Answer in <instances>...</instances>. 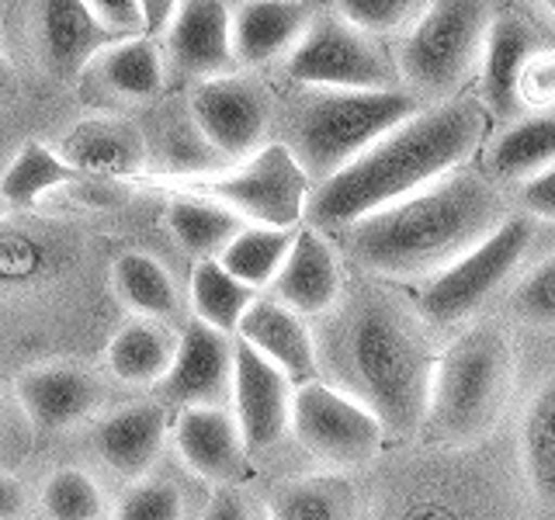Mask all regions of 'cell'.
Wrapping results in <instances>:
<instances>
[{
  "label": "cell",
  "instance_id": "19",
  "mask_svg": "<svg viewBox=\"0 0 555 520\" xmlns=\"http://www.w3.org/2000/svg\"><path fill=\"white\" fill-rule=\"evenodd\" d=\"M101 381L80 364H42L17 378V403L35 430L56 433L80 424L101 403Z\"/></svg>",
  "mask_w": 555,
  "mask_h": 520
},
{
  "label": "cell",
  "instance_id": "24",
  "mask_svg": "<svg viewBox=\"0 0 555 520\" xmlns=\"http://www.w3.org/2000/svg\"><path fill=\"white\" fill-rule=\"evenodd\" d=\"M167 433V413L160 406H129L112 413L98 427V451L118 476L135 479L153 465Z\"/></svg>",
  "mask_w": 555,
  "mask_h": 520
},
{
  "label": "cell",
  "instance_id": "40",
  "mask_svg": "<svg viewBox=\"0 0 555 520\" xmlns=\"http://www.w3.org/2000/svg\"><path fill=\"white\" fill-rule=\"evenodd\" d=\"M94 22L112 35V39H135L139 28H146V14L139 0H91Z\"/></svg>",
  "mask_w": 555,
  "mask_h": 520
},
{
  "label": "cell",
  "instance_id": "39",
  "mask_svg": "<svg viewBox=\"0 0 555 520\" xmlns=\"http://www.w3.org/2000/svg\"><path fill=\"white\" fill-rule=\"evenodd\" d=\"M184 496L170 482H139L121 496L115 520H181Z\"/></svg>",
  "mask_w": 555,
  "mask_h": 520
},
{
  "label": "cell",
  "instance_id": "23",
  "mask_svg": "<svg viewBox=\"0 0 555 520\" xmlns=\"http://www.w3.org/2000/svg\"><path fill=\"white\" fill-rule=\"evenodd\" d=\"M63 160L74 167L80 178H126L135 173L143 164V139L135 129H129L126 121L115 118H91L63 139V146L56 150Z\"/></svg>",
  "mask_w": 555,
  "mask_h": 520
},
{
  "label": "cell",
  "instance_id": "43",
  "mask_svg": "<svg viewBox=\"0 0 555 520\" xmlns=\"http://www.w3.org/2000/svg\"><path fill=\"white\" fill-rule=\"evenodd\" d=\"M25 514V490L11 476H0V520H17Z\"/></svg>",
  "mask_w": 555,
  "mask_h": 520
},
{
  "label": "cell",
  "instance_id": "44",
  "mask_svg": "<svg viewBox=\"0 0 555 520\" xmlns=\"http://www.w3.org/2000/svg\"><path fill=\"white\" fill-rule=\"evenodd\" d=\"M17 91V77H14V66H11V60L0 52V98L4 94H14Z\"/></svg>",
  "mask_w": 555,
  "mask_h": 520
},
{
  "label": "cell",
  "instance_id": "46",
  "mask_svg": "<svg viewBox=\"0 0 555 520\" xmlns=\"http://www.w3.org/2000/svg\"><path fill=\"white\" fill-rule=\"evenodd\" d=\"M0 424H4V395H0Z\"/></svg>",
  "mask_w": 555,
  "mask_h": 520
},
{
  "label": "cell",
  "instance_id": "5",
  "mask_svg": "<svg viewBox=\"0 0 555 520\" xmlns=\"http://www.w3.org/2000/svg\"><path fill=\"white\" fill-rule=\"evenodd\" d=\"M421 108L424 101H416L403 87L396 91H317L295 112L285 146L309 184H323Z\"/></svg>",
  "mask_w": 555,
  "mask_h": 520
},
{
  "label": "cell",
  "instance_id": "34",
  "mask_svg": "<svg viewBox=\"0 0 555 520\" xmlns=\"http://www.w3.org/2000/svg\"><path fill=\"white\" fill-rule=\"evenodd\" d=\"M507 312L531 329H555V250L520 271L507 295Z\"/></svg>",
  "mask_w": 555,
  "mask_h": 520
},
{
  "label": "cell",
  "instance_id": "3",
  "mask_svg": "<svg viewBox=\"0 0 555 520\" xmlns=\"http://www.w3.org/2000/svg\"><path fill=\"white\" fill-rule=\"evenodd\" d=\"M438 354L430 326L389 291H364L347 302L323 347L334 389L396 438L421 430Z\"/></svg>",
  "mask_w": 555,
  "mask_h": 520
},
{
  "label": "cell",
  "instance_id": "4",
  "mask_svg": "<svg viewBox=\"0 0 555 520\" xmlns=\"http://www.w3.org/2000/svg\"><path fill=\"white\" fill-rule=\"evenodd\" d=\"M517 361L496 323L465 326L438 354L424 410V438L441 447H465L490 433L507 413Z\"/></svg>",
  "mask_w": 555,
  "mask_h": 520
},
{
  "label": "cell",
  "instance_id": "8",
  "mask_svg": "<svg viewBox=\"0 0 555 520\" xmlns=\"http://www.w3.org/2000/svg\"><path fill=\"white\" fill-rule=\"evenodd\" d=\"M188 184L198 191V198L216 202L240 219H250L260 230H292L306 216V202L312 191L309 178L295 164L285 143H268L236 170Z\"/></svg>",
  "mask_w": 555,
  "mask_h": 520
},
{
  "label": "cell",
  "instance_id": "42",
  "mask_svg": "<svg viewBox=\"0 0 555 520\" xmlns=\"http://www.w3.org/2000/svg\"><path fill=\"white\" fill-rule=\"evenodd\" d=\"M202 520H250V514H247V503H243L240 493H233V490H219V493L212 496V503L205 507Z\"/></svg>",
  "mask_w": 555,
  "mask_h": 520
},
{
  "label": "cell",
  "instance_id": "29",
  "mask_svg": "<svg viewBox=\"0 0 555 520\" xmlns=\"http://www.w3.org/2000/svg\"><path fill=\"white\" fill-rule=\"evenodd\" d=\"M112 285L118 291V299L146 320H170L173 312H178L173 277L167 274L160 260L143 250H129L115 260Z\"/></svg>",
  "mask_w": 555,
  "mask_h": 520
},
{
  "label": "cell",
  "instance_id": "2",
  "mask_svg": "<svg viewBox=\"0 0 555 520\" xmlns=\"http://www.w3.org/2000/svg\"><path fill=\"white\" fill-rule=\"evenodd\" d=\"M486 121L490 118L473 98L424 104L354 164L312 187L306 219L312 230H347L351 222L430 187L479 153Z\"/></svg>",
  "mask_w": 555,
  "mask_h": 520
},
{
  "label": "cell",
  "instance_id": "41",
  "mask_svg": "<svg viewBox=\"0 0 555 520\" xmlns=\"http://www.w3.org/2000/svg\"><path fill=\"white\" fill-rule=\"evenodd\" d=\"M517 205H520V216L555 222V164L538 173V178H531L528 184H520Z\"/></svg>",
  "mask_w": 555,
  "mask_h": 520
},
{
  "label": "cell",
  "instance_id": "18",
  "mask_svg": "<svg viewBox=\"0 0 555 520\" xmlns=\"http://www.w3.org/2000/svg\"><path fill=\"white\" fill-rule=\"evenodd\" d=\"M173 441L184 465L205 482H216L222 490L247 479V447H243L240 427L233 413L222 406H188L178 416Z\"/></svg>",
  "mask_w": 555,
  "mask_h": 520
},
{
  "label": "cell",
  "instance_id": "22",
  "mask_svg": "<svg viewBox=\"0 0 555 520\" xmlns=\"http://www.w3.org/2000/svg\"><path fill=\"white\" fill-rule=\"evenodd\" d=\"M555 164V115H520L486 146L482 173L493 184H528Z\"/></svg>",
  "mask_w": 555,
  "mask_h": 520
},
{
  "label": "cell",
  "instance_id": "21",
  "mask_svg": "<svg viewBox=\"0 0 555 520\" xmlns=\"http://www.w3.org/2000/svg\"><path fill=\"white\" fill-rule=\"evenodd\" d=\"M230 14L236 66H264L285 56L299 46L312 22L309 4H285V0H250V4L230 8Z\"/></svg>",
  "mask_w": 555,
  "mask_h": 520
},
{
  "label": "cell",
  "instance_id": "28",
  "mask_svg": "<svg viewBox=\"0 0 555 520\" xmlns=\"http://www.w3.org/2000/svg\"><path fill=\"white\" fill-rule=\"evenodd\" d=\"M74 181H83L80 173L69 167L56 150H49L46 143H25L11 160V167L0 178V202L11 208H31L46 198L49 191L66 187Z\"/></svg>",
  "mask_w": 555,
  "mask_h": 520
},
{
  "label": "cell",
  "instance_id": "7",
  "mask_svg": "<svg viewBox=\"0 0 555 520\" xmlns=\"http://www.w3.org/2000/svg\"><path fill=\"white\" fill-rule=\"evenodd\" d=\"M531 247L534 219L511 212L479 247H473L441 274L427 277L421 295H416V316L430 329H462L503 288L517 282Z\"/></svg>",
  "mask_w": 555,
  "mask_h": 520
},
{
  "label": "cell",
  "instance_id": "25",
  "mask_svg": "<svg viewBox=\"0 0 555 520\" xmlns=\"http://www.w3.org/2000/svg\"><path fill=\"white\" fill-rule=\"evenodd\" d=\"M520 465L534 499L555 514V372L534 389L520 416Z\"/></svg>",
  "mask_w": 555,
  "mask_h": 520
},
{
  "label": "cell",
  "instance_id": "1",
  "mask_svg": "<svg viewBox=\"0 0 555 520\" xmlns=\"http://www.w3.org/2000/svg\"><path fill=\"white\" fill-rule=\"evenodd\" d=\"M511 216L507 195L482 170L459 167L430 187L344 230L351 264L396 282H427Z\"/></svg>",
  "mask_w": 555,
  "mask_h": 520
},
{
  "label": "cell",
  "instance_id": "30",
  "mask_svg": "<svg viewBox=\"0 0 555 520\" xmlns=\"http://www.w3.org/2000/svg\"><path fill=\"white\" fill-rule=\"evenodd\" d=\"M173 361V347L164 329L153 323H129L121 326L108 343V368L115 378L129 386H153L164 381Z\"/></svg>",
  "mask_w": 555,
  "mask_h": 520
},
{
  "label": "cell",
  "instance_id": "32",
  "mask_svg": "<svg viewBox=\"0 0 555 520\" xmlns=\"http://www.w3.org/2000/svg\"><path fill=\"white\" fill-rule=\"evenodd\" d=\"M292 230H260V225H250L243 230L230 247L219 253V264L230 271L243 288H264L271 285L278 271H282L285 257L292 250Z\"/></svg>",
  "mask_w": 555,
  "mask_h": 520
},
{
  "label": "cell",
  "instance_id": "6",
  "mask_svg": "<svg viewBox=\"0 0 555 520\" xmlns=\"http://www.w3.org/2000/svg\"><path fill=\"white\" fill-rule=\"evenodd\" d=\"M496 8L479 0H438L406 28L396 56L399 87L416 101H455L462 87L479 74L486 31Z\"/></svg>",
  "mask_w": 555,
  "mask_h": 520
},
{
  "label": "cell",
  "instance_id": "37",
  "mask_svg": "<svg viewBox=\"0 0 555 520\" xmlns=\"http://www.w3.org/2000/svg\"><path fill=\"white\" fill-rule=\"evenodd\" d=\"M517 101L525 115H552L555 108V42L538 46L517 80Z\"/></svg>",
  "mask_w": 555,
  "mask_h": 520
},
{
  "label": "cell",
  "instance_id": "16",
  "mask_svg": "<svg viewBox=\"0 0 555 520\" xmlns=\"http://www.w3.org/2000/svg\"><path fill=\"white\" fill-rule=\"evenodd\" d=\"M274 302L292 309L295 316H326L334 312L344 291L340 260L334 243L320 230H299L292 239L282 271L274 277Z\"/></svg>",
  "mask_w": 555,
  "mask_h": 520
},
{
  "label": "cell",
  "instance_id": "15",
  "mask_svg": "<svg viewBox=\"0 0 555 520\" xmlns=\"http://www.w3.org/2000/svg\"><path fill=\"white\" fill-rule=\"evenodd\" d=\"M230 4L222 0H184L173 8L167 28L170 63L188 77L216 80L233 77V31H230Z\"/></svg>",
  "mask_w": 555,
  "mask_h": 520
},
{
  "label": "cell",
  "instance_id": "12",
  "mask_svg": "<svg viewBox=\"0 0 555 520\" xmlns=\"http://www.w3.org/2000/svg\"><path fill=\"white\" fill-rule=\"evenodd\" d=\"M292 381L250 351L247 343H233V420L247 455H264L292 430Z\"/></svg>",
  "mask_w": 555,
  "mask_h": 520
},
{
  "label": "cell",
  "instance_id": "17",
  "mask_svg": "<svg viewBox=\"0 0 555 520\" xmlns=\"http://www.w3.org/2000/svg\"><path fill=\"white\" fill-rule=\"evenodd\" d=\"M240 340L282 372L292 389L320 378V351L306 323L274 299H254L236 326Z\"/></svg>",
  "mask_w": 555,
  "mask_h": 520
},
{
  "label": "cell",
  "instance_id": "31",
  "mask_svg": "<svg viewBox=\"0 0 555 520\" xmlns=\"http://www.w3.org/2000/svg\"><path fill=\"white\" fill-rule=\"evenodd\" d=\"M250 302L254 291L243 288L219 260H198L195 271H191V306H195V316L198 323L219 329L222 337L240 326Z\"/></svg>",
  "mask_w": 555,
  "mask_h": 520
},
{
  "label": "cell",
  "instance_id": "9",
  "mask_svg": "<svg viewBox=\"0 0 555 520\" xmlns=\"http://www.w3.org/2000/svg\"><path fill=\"white\" fill-rule=\"evenodd\" d=\"M288 77L317 91H396L399 77L372 35L351 28L337 11L312 14L306 35L288 52Z\"/></svg>",
  "mask_w": 555,
  "mask_h": 520
},
{
  "label": "cell",
  "instance_id": "36",
  "mask_svg": "<svg viewBox=\"0 0 555 520\" xmlns=\"http://www.w3.org/2000/svg\"><path fill=\"white\" fill-rule=\"evenodd\" d=\"M427 4L416 0H340L334 8L347 25L364 31V35H389L399 28H410L416 17L424 14Z\"/></svg>",
  "mask_w": 555,
  "mask_h": 520
},
{
  "label": "cell",
  "instance_id": "26",
  "mask_svg": "<svg viewBox=\"0 0 555 520\" xmlns=\"http://www.w3.org/2000/svg\"><path fill=\"white\" fill-rule=\"evenodd\" d=\"M87 69L104 91L121 101H150L164 87V60L143 35L108 46Z\"/></svg>",
  "mask_w": 555,
  "mask_h": 520
},
{
  "label": "cell",
  "instance_id": "11",
  "mask_svg": "<svg viewBox=\"0 0 555 520\" xmlns=\"http://www.w3.org/2000/svg\"><path fill=\"white\" fill-rule=\"evenodd\" d=\"M188 118L219 156L243 164L264 146L271 104L254 80L233 74L202 80L191 94Z\"/></svg>",
  "mask_w": 555,
  "mask_h": 520
},
{
  "label": "cell",
  "instance_id": "14",
  "mask_svg": "<svg viewBox=\"0 0 555 520\" xmlns=\"http://www.w3.org/2000/svg\"><path fill=\"white\" fill-rule=\"evenodd\" d=\"M233 389V343L205 323H188L173 361L160 381L167 403L188 406H222Z\"/></svg>",
  "mask_w": 555,
  "mask_h": 520
},
{
  "label": "cell",
  "instance_id": "10",
  "mask_svg": "<svg viewBox=\"0 0 555 520\" xmlns=\"http://www.w3.org/2000/svg\"><path fill=\"white\" fill-rule=\"evenodd\" d=\"M292 430L312 458L334 468L369 465L386 441L369 410L320 378L292 392Z\"/></svg>",
  "mask_w": 555,
  "mask_h": 520
},
{
  "label": "cell",
  "instance_id": "35",
  "mask_svg": "<svg viewBox=\"0 0 555 520\" xmlns=\"http://www.w3.org/2000/svg\"><path fill=\"white\" fill-rule=\"evenodd\" d=\"M42 510L49 520H101L104 496L80 468H60L42 485Z\"/></svg>",
  "mask_w": 555,
  "mask_h": 520
},
{
  "label": "cell",
  "instance_id": "27",
  "mask_svg": "<svg viewBox=\"0 0 555 520\" xmlns=\"http://www.w3.org/2000/svg\"><path fill=\"white\" fill-rule=\"evenodd\" d=\"M167 230L188 253L219 260V253L243 233V219L208 198H173L167 208Z\"/></svg>",
  "mask_w": 555,
  "mask_h": 520
},
{
  "label": "cell",
  "instance_id": "38",
  "mask_svg": "<svg viewBox=\"0 0 555 520\" xmlns=\"http://www.w3.org/2000/svg\"><path fill=\"white\" fill-rule=\"evenodd\" d=\"M49 264V247L31 233L0 230V285L39 277Z\"/></svg>",
  "mask_w": 555,
  "mask_h": 520
},
{
  "label": "cell",
  "instance_id": "13",
  "mask_svg": "<svg viewBox=\"0 0 555 520\" xmlns=\"http://www.w3.org/2000/svg\"><path fill=\"white\" fill-rule=\"evenodd\" d=\"M538 46H545V39L531 14L517 8H496L490 31H486V46H482L479 74H476L479 108L486 112V118H500L511 126V121L525 115L517 101V80Z\"/></svg>",
  "mask_w": 555,
  "mask_h": 520
},
{
  "label": "cell",
  "instance_id": "45",
  "mask_svg": "<svg viewBox=\"0 0 555 520\" xmlns=\"http://www.w3.org/2000/svg\"><path fill=\"white\" fill-rule=\"evenodd\" d=\"M542 11H548V17H552V22H555V4H545Z\"/></svg>",
  "mask_w": 555,
  "mask_h": 520
},
{
  "label": "cell",
  "instance_id": "20",
  "mask_svg": "<svg viewBox=\"0 0 555 520\" xmlns=\"http://www.w3.org/2000/svg\"><path fill=\"white\" fill-rule=\"evenodd\" d=\"M39 31L42 63L56 80H77L104 49L118 42L94 22L87 0H49L39 8Z\"/></svg>",
  "mask_w": 555,
  "mask_h": 520
},
{
  "label": "cell",
  "instance_id": "33",
  "mask_svg": "<svg viewBox=\"0 0 555 520\" xmlns=\"http://www.w3.org/2000/svg\"><path fill=\"white\" fill-rule=\"evenodd\" d=\"M271 520H351V490L337 476H312L278 485Z\"/></svg>",
  "mask_w": 555,
  "mask_h": 520
}]
</instances>
